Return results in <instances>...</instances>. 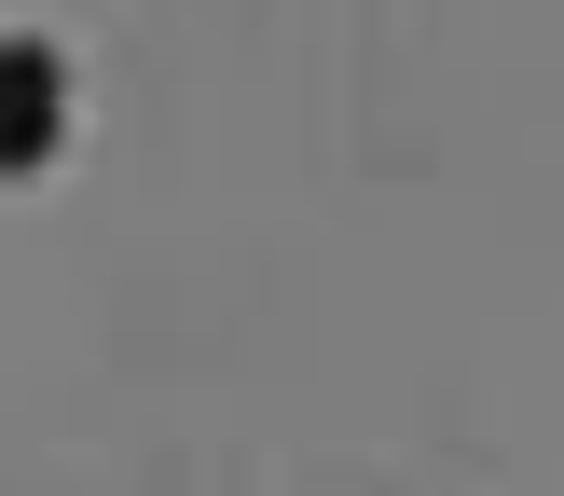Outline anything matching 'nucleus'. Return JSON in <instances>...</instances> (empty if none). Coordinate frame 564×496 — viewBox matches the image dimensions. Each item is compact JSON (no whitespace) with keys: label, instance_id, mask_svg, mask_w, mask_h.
Instances as JSON below:
<instances>
[{"label":"nucleus","instance_id":"obj_1","mask_svg":"<svg viewBox=\"0 0 564 496\" xmlns=\"http://www.w3.org/2000/svg\"><path fill=\"white\" fill-rule=\"evenodd\" d=\"M55 138H69V55L28 42V28H0V180L55 165Z\"/></svg>","mask_w":564,"mask_h":496}]
</instances>
